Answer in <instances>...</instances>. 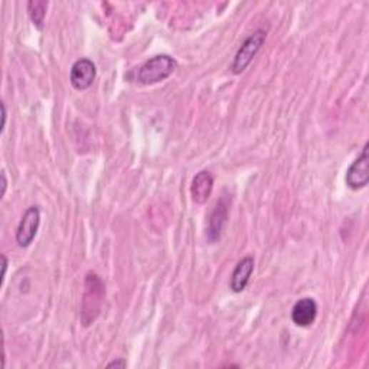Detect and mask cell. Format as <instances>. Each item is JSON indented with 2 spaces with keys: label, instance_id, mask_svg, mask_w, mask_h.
<instances>
[{
  "label": "cell",
  "instance_id": "cell-1",
  "mask_svg": "<svg viewBox=\"0 0 369 369\" xmlns=\"http://www.w3.org/2000/svg\"><path fill=\"white\" fill-rule=\"evenodd\" d=\"M178 62L171 55H156L146 61L137 71V83L143 86H152L165 81L176 71Z\"/></svg>",
  "mask_w": 369,
  "mask_h": 369
},
{
  "label": "cell",
  "instance_id": "cell-2",
  "mask_svg": "<svg viewBox=\"0 0 369 369\" xmlns=\"http://www.w3.org/2000/svg\"><path fill=\"white\" fill-rule=\"evenodd\" d=\"M104 284L96 274H89L86 278V291L81 306V322L84 326H90L98 316L103 299H104Z\"/></svg>",
  "mask_w": 369,
  "mask_h": 369
},
{
  "label": "cell",
  "instance_id": "cell-3",
  "mask_svg": "<svg viewBox=\"0 0 369 369\" xmlns=\"http://www.w3.org/2000/svg\"><path fill=\"white\" fill-rule=\"evenodd\" d=\"M266 39H267V32L263 29H257L243 42L231 64L233 74L240 76V74H243L250 66V64L253 62V59L264 45Z\"/></svg>",
  "mask_w": 369,
  "mask_h": 369
},
{
  "label": "cell",
  "instance_id": "cell-4",
  "mask_svg": "<svg viewBox=\"0 0 369 369\" xmlns=\"http://www.w3.org/2000/svg\"><path fill=\"white\" fill-rule=\"evenodd\" d=\"M228 212H230V199L227 196L221 198L216 202L213 211L211 212V216L208 221L206 240L211 244H215L218 240H221V236H223V231L228 221Z\"/></svg>",
  "mask_w": 369,
  "mask_h": 369
},
{
  "label": "cell",
  "instance_id": "cell-5",
  "mask_svg": "<svg viewBox=\"0 0 369 369\" xmlns=\"http://www.w3.org/2000/svg\"><path fill=\"white\" fill-rule=\"evenodd\" d=\"M39 224H41V211L38 206H31L26 209V212L24 213L21 223L18 226V231H16V243L19 247L26 248L29 247L39 230Z\"/></svg>",
  "mask_w": 369,
  "mask_h": 369
},
{
  "label": "cell",
  "instance_id": "cell-6",
  "mask_svg": "<svg viewBox=\"0 0 369 369\" xmlns=\"http://www.w3.org/2000/svg\"><path fill=\"white\" fill-rule=\"evenodd\" d=\"M96 76H97L96 64L89 58H81L74 62V65L71 66V76H69L71 86L79 91L89 90L93 86Z\"/></svg>",
  "mask_w": 369,
  "mask_h": 369
},
{
  "label": "cell",
  "instance_id": "cell-7",
  "mask_svg": "<svg viewBox=\"0 0 369 369\" xmlns=\"http://www.w3.org/2000/svg\"><path fill=\"white\" fill-rule=\"evenodd\" d=\"M369 144L366 143L362 149V153L355 159V162L349 166L346 172V185L353 189L359 191L365 188L369 182V155L368 151Z\"/></svg>",
  "mask_w": 369,
  "mask_h": 369
},
{
  "label": "cell",
  "instance_id": "cell-8",
  "mask_svg": "<svg viewBox=\"0 0 369 369\" xmlns=\"http://www.w3.org/2000/svg\"><path fill=\"white\" fill-rule=\"evenodd\" d=\"M318 318V303L312 298H303L294 303L291 309V320L296 326L308 328Z\"/></svg>",
  "mask_w": 369,
  "mask_h": 369
},
{
  "label": "cell",
  "instance_id": "cell-9",
  "mask_svg": "<svg viewBox=\"0 0 369 369\" xmlns=\"http://www.w3.org/2000/svg\"><path fill=\"white\" fill-rule=\"evenodd\" d=\"M212 189H213V176L206 171L196 173V176L192 179V183H191L192 201L198 205L206 203L212 193Z\"/></svg>",
  "mask_w": 369,
  "mask_h": 369
},
{
  "label": "cell",
  "instance_id": "cell-10",
  "mask_svg": "<svg viewBox=\"0 0 369 369\" xmlns=\"http://www.w3.org/2000/svg\"><path fill=\"white\" fill-rule=\"evenodd\" d=\"M254 258L251 256L244 257L241 261H238V264L236 266L233 274H231V280H230V287L234 293H241L243 290H246L251 274L254 271Z\"/></svg>",
  "mask_w": 369,
  "mask_h": 369
},
{
  "label": "cell",
  "instance_id": "cell-11",
  "mask_svg": "<svg viewBox=\"0 0 369 369\" xmlns=\"http://www.w3.org/2000/svg\"><path fill=\"white\" fill-rule=\"evenodd\" d=\"M46 9H48V2H42V0H35V2L28 4V12L29 16L34 22V25L38 29L44 28V21L46 16Z\"/></svg>",
  "mask_w": 369,
  "mask_h": 369
},
{
  "label": "cell",
  "instance_id": "cell-12",
  "mask_svg": "<svg viewBox=\"0 0 369 369\" xmlns=\"http://www.w3.org/2000/svg\"><path fill=\"white\" fill-rule=\"evenodd\" d=\"M126 366H127V362L124 359H117L107 365V368H126Z\"/></svg>",
  "mask_w": 369,
  "mask_h": 369
},
{
  "label": "cell",
  "instance_id": "cell-13",
  "mask_svg": "<svg viewBox=\"0 0 369 369\" xmlns=\"http://www.w3.org/2000/svg\"><path fill=\"white\" fill-rule=\"evenodd\" d=\"M6 117H8L6 106H5V103H2V131L5 130V126H6Z\"/></svg>",
  "mask_w": 369,
  "mask_h": 369
},
{
  "label": "cell",
  "instance_id": "cell-14",
  "mask_svg": "<svg viewBox=\"0 0 369 369\" xmlns=\"http://www.w3.org/2000/svg\"><path fill=\"white\" fill-rule=\"evenodd\" d=\"M2 261H4V271H2V283L5 281L6 277V270H8V258L5 256H2Z\"/></svg>",
  "mask_w": 369,
  "mask_h": 369
},
{
  "label": "cell",
  "instance_id": "cell-15",
  "mask_svg": "<svg viewBox=\"0 0 369 369\" xmlns=\"http://www.w3.org/2000/svg\"><path fill=\"white\" fill-rule=\"evenodd\" d=\"M6 186H8V181H6V173L2 172V196L6 193Z\"/></svg>",
  "mask_w": 369,
  "mask_h": 369
}]
</instances>
